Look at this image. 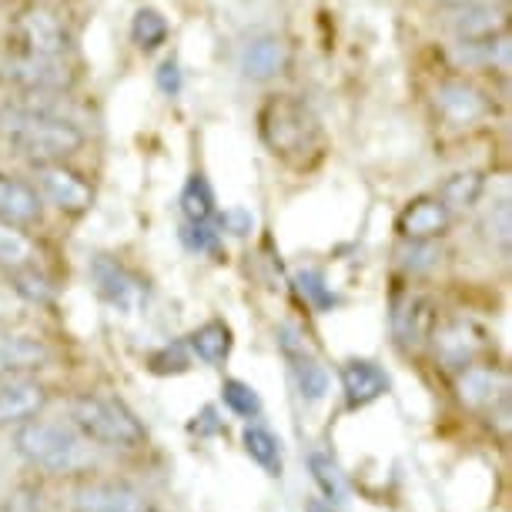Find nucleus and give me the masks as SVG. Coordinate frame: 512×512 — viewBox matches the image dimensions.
I'll list each match as a JSON object with an SVG mask.
<instances>
[{"instance_id":"nucleus-11","label":"nucleus","mask_w":512,"mask_h":512,"mask_svg":"<svg viewBox=\"0 0 512 512\" xmlns=\"http://www.w3.org/2000/svg\"><path fill=\"white\" fill-rule=\"evenodd\" d=\"M47 389L34 375H14V379H0V429L24 425L37 419L47 405Z\"/></svg>"},{"instance_id":"nucleus-28","label":"nucleus","mask_w":512,"mask_h":512,"mask_svg":"<svg viewBox=\"0 0 512 512\" xmlns=\"http://www.w3.org/2000/svg\"><path fill=\"white\" fill-rule=\"evenodd\" d=\"M131 41L138 44L144 54L158 51V47L168 41V21H164L154 7H141L131 21Z\"/></svg>"},{"instance_id":"nucleus-35","label":"nucleus","mask_w":512,"mask_h":512,"mask_svg":"<svg viewBox=\"0 0 512 512\" xmlns=\"http://www.w3.org/2000/svg\"><path fill=\"white\" fill-rule=\"evenodd\" d=\"M41 509H44V496H41V489H34V486L14 489L4 502V512H41Z\"/></svg>"},{"instance_id":"nucleus-6","label":"nucleus","mask_w":512,"mask_h":512,"mask_svg":"<svg viewBox=\"0 0 512 512\" xmlns=\"http://www.w3.org/2000/svg\"><path fill=\"white\" fill-rule=\"evenodd\" d=\"M278 349H282L285 362H288V372H292V382L302 402L315 405L322 402L328 395V372L322 369V362L308 352L305 338L298 335L295 325H282L278 328Z\"/></svg>"},{"instance_id":"nucleus-17","label":"nucleus","mask_w":512,"mask_h":512,"mask_svg":"<svg viewBox=\"0 0 512 512\" xmlns=\"http://www.w3.org/2000/svg\"><path fill=\"white\" fill-rule=\"evenodd\" d=\"M342 389L349 409H365L389 392V375L372 359H349L342 365Z\"/></svg>"},{"instance_id":"nucleus-1","label":"nucleus","mask_w":512,"mask_h":512,"mask_svg":"<svg viewBox=\"0 0 512 512\" xmlns=\"http://www.w3.org/2000/svg\"><path fill=\"white\" fill-rule=\"evenodd\" d=\"M14 449L27 466L51 476H74L91 466L94 446L67 419H31L17 425Z\"/></svg>"},{"instance_id":"nucleus-24","label":"nucleus","mask_w":512,"mask_h":512,"mask_svg":"<svg viewBox=\"0 0 512 512\" xmlns=\"http://www.w3.org/2000/svg\"><path fill=\"white\" fill-rule=\"evenodd\" d=\"M482 188H486V178H482L479 171H456V175H449L442 181L436 198L449 211H466L482 198Z\"/></svg>"},{"instance_id":"nucleus-18","label":"nucleus","mask_w":512,"mask_h":512,"mask_svg":"<svg viewBox=\"0 0 512 512\" xmlns=\"http://www.w3.org/2000/svg\"><path fill=\"white\" fill-rule=\"evenodd\" d=\"M44 215V198L37 195L34 185H27L24 178L0 175V221L7 225H34Z\"/></svg>"},{"instance_id":"nucleus-23","label":"nucleus","mask_w":512,"mask_h":512,"mask_svg":"<svg viewBox=\"0 0 512 512\" xmlns=\"http://www.w3.org/2000/svg\"><path fill=\"white\" fill-rule=\"evenodd\" d=\"M241 446L251 456V462H258L268 476H282V442L272 429H265V425L258 422H248L245 429H241Z\"/></svg>"},{"instance_id":"nucleus-27","label":"nucleus","mask_w":512,"mask_h":512,"mask_svg":"<svg viewBox=\"0 0 512 512\" xmlns=\"http://www.w3.org/2000/svg\"><path fill=\"white\" fill-rule=\"evenodd\" d=\"M181 211L185 221H215V191L205 175H191L181 188Z\"/></svg>"},{"instance_id":"nucleus-25","label":"nucleus","mask_w":512,"mask_h":512,"mask_svg":"<svg viewBox=\"0 0 512 512\" xmlns=\"http://www.w3.org/2000/svg\"><path fill=\"white\" fill-rule=\"evenodd\" d=\"M308 469H312V479L318 492H322V499L328 506H342L345 502V476L342 469H338V462L328 456V452H308Z\"/></svg>"},{"instance_id":"nucleus-32","label":"nucleus","mask_w":512,"mask_h":512,"mask_svg":"<svg viewBox=\"0 0 512 512\" xmlns=\"http://www.w3.org/2000/svg\"><path fill=\"white\" fill-rule=\"evenodd\" d=\"M11 285H14V292L21 295L24 302H31V305H51L54 302L51 282H47V278L37 272L34 265H27V268H21V272H14Z\"/></svg>"},{"instance_id":"nucleus-19","label":"nucleus","mask_w":512,"mask_h":512,"mask_svg":"<svg viewBox=\"0 0 512 512\" xmlns=\"http://www.w3.org/2000/svg\"><path fill=\"white\" fill-rule=\"evenodd\" d=\"M51 362V349L34 335H0V379L31 375Z\"/></svg>"},{"instance_id":"nucleus-22","label":"nucleus","mask_w":512,"mask_h":512,"mask_svg":"<svg viewBox=\"0 0 512 512\" xmlns=\"http://www.w3.org/2000/svg\"><path fill=\"white\" fill-rule=\"evenodd\" d=\"M185 345H188V352L205 365H225L235 338H231V328L221 322V318H211V322L195 328V332L185 338Z\"/></svg>"},{"instance_id":"nucleus-30","label":"nucleus","mask_w":512,"mask_h":512,"mask_svg":"<svg viewBox=\"0 0 512 512\" xmlns=\"http://www.w3.org/2000/svg\"><path fill=\"white\" fill-rule=\"evenodd\" d=\"M221 399H225L228 409L241 415V419L255 422L258 415H262V399H258V392L241 379H225V385H221Z\"/></svg>"},{"instance_id":"nucleus-7","label":"nucleus","mask_w":512,"mask_h":512,"mask_svg":"<svg viewBox=\"0 0 512 512\" xmlns=\"http://www.w3.org/2000/svg\"><path fill=\"white\" fill-rule=\"evenodd\" d=\"M4 74L11 77L17 88L31 91V94H51V91H67L74 84L71 67L64 64V57H37L14 51L7 57Z\"/></svg>"},{"instance_id":"nucleus-3","label":"nucleus","mask_w":512,"mask_h":512,"mask_svg":"<svg viewBox=\"0 0 512 512\" xmlns=\"http://www.w3.org/2000/svg\"><path fill=\"white\" fill-rule=\"evenodd\" d=\"M11 144L14 151L41 168V164H64L84 148V131L77 124L54 118V114H17L11 124Z\"/></svg>"},{"instance_id":"nucleus-2","label":"nucleus","mask_w":512,"mask_h":512,"mask_svg":"<svg viewBox=\"0 0 512 512\" xmlns=\"http://www.w3.org/2000/svg\"><path fill=\"white\" fill-rule=\"evenodd\" d=\"M67 422L88 442H98V446L108 449H141L144 439H148L144 425L134 419L128 405L94 392L74 395L67 402Z\"/></svg>"},{"instance_id":"nucleus-5","label":"nucleus","mask_w":512,"mask_h":512,"mask_svg":"<svg viewBox=\"0 0 512 512\" xmlns=\"http://www.w3.org/2000/svg\"><path fill=\"white\" fill-rule=\"evenodd\" d=\"M14 51L37 54V57H64L71 51V31L54 11L41 4L24 7L14 17Z\"/></svg>"},{"instance_id":"nucleus-29","label":"nucleus","mask_w":512,"mask_h":512,"mask_svg":"<svg viewBox=\"0 0 512 512\" xmlns=\"http://www.w3.org/2000/svg\"><path fill=\"white\" fill-rule=\"evenodd\" d=\"M298 282V292L305 295V302L315 308V312H332L338 305V295L332 292V285L325 282V275L318 272V268H302V272L295 275Z\"/></svg>"},{"instance_id":"nucleus-33","label":"nucleus","mask_w":512,"mask_h":512,"mask_svg":"<svg viewBox=\"0 0 512 512\" xmlns=\"http://www.w3.org/2000/svg\"><path fill=\"white\" fill-rule=\"evenodd\" d=\"M148 365H151V372H158V375L188 372L191 369V352H188L185 342H171V345H164V349L154 352L148 359Z\"/></svg>"},{"instance_id":"nucleus-39","label":"nucleus","mask_w":512,"mask_h":512,"mask_svg":"<svg viewBox=\"0 0 512 512\" xmlns=\"http://www.w3.org/2000/svg\"><path fill=\"white\" fill-rule=\"evenodd\" d=\"M305 512H335V509L328 506L325 499H308V502H305Z\"/></svg>"},{"instance_id":"nucleus-14","label":"nucleus","mask_w":512,"mask_h":512,"mask_svg":"<svg viewBox=\"0 0 512 512\" xmlns=\"http://www.w3.org/2000/svg\"><path fill=\"white\" fill-rule=\"evenodd\" d=\"M432 101H436L442 118H446L449 124H456V128L476 124L492 111L486 94H482L479 88H472V84H466V81H442Z\"/></svg>"},{"instance_id":"nucleus-8","label":"nucleus","mask_w":512,"mask_h":512,"mask_svg":"<svg viewBox=\"0 0 512 512\" xmlns=\"http://www.w3.org/2000/svg\"><path fill=\"white\" fill-rule=\"evenodd\" d=\"M91 278H94V285H98V295L111 308H118V312H134V308L144 305V298H148V285H144L128 265H121L118 258H111V255L94 258Z\"/></svg>"},{"instance_id":"nucleus-12","label":"nucleus","mask_w":512,"mask_h":512,"mask_svg":"<svg viewBox=\"0 0 512 512\" xmlns=\"http://www.w3.org/2000/svg\"><path fill=\"white\" fill-rule=\"evenodd\" d=\"M459 399L469 409L496 412L499 405L509 402V372L499 365H469L459 375Z\"/></svg>"},{"instance_id":"nucleus-4","label":"nucleus","mask_w":512,"mask_h":512,"mask_svg":"<svg viewBox=\"0 0 512 512\" xmlns=\"http://www.w3.org/2000/svg\"><path fill=\"white\" fill-rule=\"evenodd\" d=\"M258 131L268 151H275L278 158H302V154L318 148V121L292 94H275L265 101V108L258 111Z\"/></svg>"},{"instance_id":"nucleus-13","label":"nucleus","mask_w":512,"mask_h":512,"mask_svg":"<svg viewBox=\"0 0 512 512\" xmlns=\"http://www.w3.org/2000/svg\"><path fill=\"white\" fill-rule=\"evenodd\" d=\"M74 512H151L148 496L128 482H88L77 489Z\"/></svg>"},{"instance_id":"nucleus-26","label":"nucleus","mask_w":512,"mask_h":512,"mask_svg":"<svg viewBox=\"0 0 512 512\" xmlns=\"http://www.w3.org/2000/svg\"><path fill=\"white\" fill-rule=\"evenodd\" d=\"M34 241L27 235L24 228L17 225H7V221H0V268H7V272H21V268L34 265Z\"/></svg>"},{"instance_id":"nucleus-34","label":"nucleus","mask_w":512,"mask_h":512,"mask_svg":"<svg viewBox=\"0 0 512 512\" xmlns=\"http://www.w3.org/2000/svg\"><path fill=\"white\" fill-rule=\"evenodd\" d=\"M439 262V251H436V241H409V248L402 251V265L409 272H425Z\"/></svg>"},{"instance_id":"nucleus-10","label":"nucleus","mask_w":512,"mask_h":512,"mask_svg":"<svg viewBox=\"0 0 512 512\" xmlns=\"http://www.w3.org/2000/svg\"><path fill=\"white\" fill-rule=\"evenodd\" d=\"M37 185H41L44 198L64 215H84L94 205V188L64 164H41L37 168Z\"/></svg>"},{"instance_id":"nucleus-31","label":"nucleus","mask_w":512,"mask_h":512,"mask_svg":"<svg viewBox=\"0 0 512 512\" xmlns=\"http://www.w3.org/2000/svg\"><path fill=\"white\" fill-rule=\"evenodd\" d=\"M181 245L195 251V255H218L221 231L215 221H185L181 225Z\"/></svg>"},{"instance_id":"nucleus-37","label":"nucleus","mask_w":512,"mask_h":512,"mask_svg":"<svg viewBox=\"0 0 512 512\" xmlns=\"http://www.w3.org/2000/svg\"><path fill=\"white\" fill-rule=\"evenodd\" d=\"M215 225H218L221 235L228 231V235H238L241 238V235H248V231L255 228V218H251L248 211H241V208H231V211H225V215L215 221Z\"/></svg>"},{"instance_id":"nucleus-9","label":"nucleus","mask_w":512,"mask_h":512,"mask_svg":"<svg viewBox=\"0 0 512 512\" xmlns=\"http://www.w3.org/2000/svg\"><path fill=\"white\" fill-rule=\"evenodd\" d=\"M432 345H436V355L446 369L462 372L486 349V332L469 318H449L439 328H432Z\"/></svg>"},{"instance_id":"nucleus-38","label":"nucleus","mask_w":512,"mask_h":512,"mask_svg":"<svg viewBox=\"0 0 512 512\" xmlns=\"http://www.w3.org/2000/svg\"><path fill=\"white\" fill-rule=\"evenodd\" d=\"M198 419H201V422H195V432H218V429H221V425L215 422V409H211V405L198 415Z\"/></svg>"},{"instance_id":"nucleus-36","label":"nucleus","mask_w":512,"mask_h":512,"mask_svg":"<svg viewBox=\"0 0 512 512\" xmlns=\"http://www.w3.org/2000/svg\"><path fill=\"white\" fill-rule=\"evenodd\" d=\"M154 81H158L161 94H168V98H178V94H181V64H178V57H168V61L158 67Z\"/></svg>"},{"instance_id":"nucleus-16","label":"nucleus","mask_w":512,"mask_h":512,"mask_svg":"<svg viewBox=\"0 0 512 512\" xmlns=\"http://www.w3.org/2000/svg\"><path fill=\"white\" fill-rule=\"evenodd\" d=\"M449 225H452V211L436 195L415 198L412 205H405L399 221H395V228H399V235L405 241H436L446 235Z\"/></svg>"},{"instance_id":"nucleus-21","label":"nucleus","mask_w":512,"mask_h":512,"mask_svg":"<svg viewBox=\"0 0 512 512\" xmlns=\"http://www.w3.org/2000/svg\"><path fill=\"white\" fill-rule=\"evenodd\" d=\"M288 64V47L278 37H258L241 51V74L248 81H272L285 71Z\"/></svg>"},{"instance_id":"nucleus-20","label":"nucleus","mask_w":512,"mask_h":512,"mask_svg":"<svg viewBox=\"0 0 512 512\" xmlns=\"http://www.w3.org/2000/svg\"><path fill=\"white\" fill-rule=\"evenodd\" d=\"M392 328L405 349H415V345H422L425 338H432V328H436V308H432L429 298L409 295L402 305H395Z\"/></svg>"},{"instance_id":"nucleus-15","label":"nucleus","mask_w":512,"mask_h":512,"mask_svg":"<svg viewBox=\"0 0 512 512\" xmlns=\"http://www.w3.org/2000/svg\"><path fill=\"white\" fill-rule=\"evenodd\" d=\"M449 27L459 41H486L506 34V17L492 0H462L449 11Z\"/></svg>"}]
</instances>
